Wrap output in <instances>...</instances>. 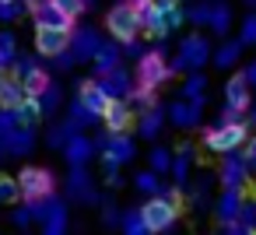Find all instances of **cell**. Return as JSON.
Instances as JSON below:
<instances>
[{
	"mask_svg": "<svg viewBox=\"0 0 256 235\" xmlns=\"http://www.w3.org/2000/svg\"><path fill=\"white\" fill-rule=\"evenodd\" d=\"M249 123H252V126H256V106H252V109H249Z\"/></svg>",
	"mask_w": 256,
	"mask_h": 235,
	"instance_id": "cell-57",
	"label": "cell"
},
{
	"mask_svg": "<svg viewBox=\"0 0 256 235\" xmlns=\"http://www.w3.org/2000/svg\"><path fill=\"white\" fill-rule=\"evenodd\" d=\"M36 221V214H32V204H18L14 210H11V224L14 228H28Z\"/></svg>",
	"mask_w": 256,
	"mask_h": 235,
	"instance_id": "cell-43",
	"label": "cell"
},
{
	"mask_svg": "<svg viewBox=\"0 0 256 235\" xmlns=\"http://www.w3.org/2000/svg\"><path fill=\"white\" fill-rule=\"evenodd\" d=\"M95 151H98V148H95V140H88L84 134L70 137V140H67V148H64V154H67V162H70V165H88V158H92Z\"/></svg>",
	"mask_w": 256,
	"mask_h": 235,
	"instance_id": "cell-22",
	"label": "cell"
},
{
	"mask_svg": "<svg viewBox=\"0 0 256 235\" xmlns=\"http://www.w3.org/2000/svg\"><path fill=\"white\" fill-rule=\"evenodd\" d=\"M67 193L74 200H81V204H95L98 200L95 190H92V176H88L84 165H70V172H67Z\"/></svg>",
	"mask_w": 256,
	"mask_h": 235,
	"instance_id": "cell-15",
	"label": "cell"
},
{
	"mask_svg": "<svg viewBox=\"0 0 256 235\" xmlns=\"http://www.w3.org/2000/svg\"><path fill=\"white\" fill-rule=\"evenodd\" d=\"M25 102H28L25 84H22L18 78H8L4 88H0V109H18V106H25Z\"/></svg>",
	"mask_w": 256,
	"mask_h": 235,
	"instance_id": "cell-24",
	"label": "cell"
},
{
	"mask_svg": "<svg viewBox=\"0 0 256 235\" xmlns=\"http://www.w3.org/2000/svg\"><path fill=\"white\" fill-rule=\"evenodd\" d=\"M56 4H60V11L64 14H70L74 22H78V14H84L88 8H84V0H56Z\"/></svg>",
	"mask_w": 256,
	"mask_h": 235,
	"instance_id": "cell-48",
	"label": "cell"
},
{
	"mask_svg": "<svg viewBox=\"0 0 256 235\" xmlns=\"http://www.w3.org/2000/svg\"><path fill=\"white\" fill-rule=\"evenodd\" d=\"M130 106L137 109V116L140 112H151V109H158V95H154V88H140V84H134V92H130Z\"/></svg>",
	"mask_w": 256,
	"mask_h": 235,
	"instance_id": "cell-30",
	"label": "cell"
},
{
	"mask_svg": "<svg viewBox=\"0 0 256 235\" xmlns=\"http://www.w3.org/2000/svg\"><path fill=\"white\" fill-rule=\"evenodd\" d=\"M32 144H36V126H18V130H14V137L4 144V154H8V158H11V154H14V158H22V154H28V151H32Z\"/></svg>",
	"mask_w": 256,
	"mask_h": 235,
	"instance_id": "cell-23",
	"label": "cell"
},
{
	"mask_svg": "<svg viewBox=\"0 0 256 235\" xmlns=\"http://www.w3.org/2000/svg\"><path fill=\"white\" fill-rule=\"evenodd\" d=\"M210 60H214L210 42H207L204 36H186V39H182V46H179V56L172 60V74H182V70L200 74Z\"/></svg>",
	"mask_w": 256,
	"mask_h": 235,
	"instance_id": "cell-5",
	"label": "cell"
},
{
	"mask_svg": "<svg viewBox=\"0 0 256 235\" xmlns=\"http://www.w3.org/2000/svg\"><path fill=\"white\" fill-rule=\"evenodd\" d=\"M14 179H18V186H22V200H25V204H39V200L56 196V176H53V168H46V165H25Z\"/></svg>",
	"mask_w": 256,
	"mask_h": 235,
	"instance_id": "cell-2",
	"label": "cell"
},
{
	"mask_svg": "<svg viewBox=\"0 0 256 235\" xmlns=\"http://www.w3.org/2000/svg\"><path fill=\"white\" fill-rule=\"evenodd\" d=\"M172 165H176V154H172L165 144H154V148L148 151V168H151V172L168 176V172H172Z\"/></svg>",
	"mask_w": 256,
	"mask_h": 235,
	"instance_id": "cell-25",
	"label": "cell"
},
{
	"mask_svg": "<svg viewBox=\"0 0 256 235\" xmlns=\"http://www.w3.org/2000/svg\"><path fill=\"white\" fill-rule=\"evenodd\" d=\"M18 64V39L14 32H0V67H14Z\"/></svg>",
	"mask_w": 256,
	"mask_h": 235,
	"instance_id": "cell-31",
	"label": "cell"
},
{
	"mask_svg": "<svg viewBox=\"0 0 256 235\" xmlns=\"http://www.w3.org/2000/svg\"><path fill=\"white\" fill-rule=\"evenodd\" d=\"M67 120H70V123H78V126H92V123H98V116H92V112L81 106V98H74V102H70Z\"/></svg>",
	"mask_w": 256,
	"mask_h": 235,
	"instance_id": "cell-38",
	"label": "cell"
},
{
	"mask_svg": "<svg viewBox=\"0 0 256 235\" xmlns=\"http://www.w3.org/2000/svg\"><path fill=\"white\" fill-rule=\"evenodd\" d=\"M95 148L102 151V165H106V172H120V165L134 162V154H137L130 134H102V137L95 140Z\"/></svg>",
	"mask_w": 256,
	"mask_h": 235,
	"instance_id": "cell-6",
	"label": "cell"
},
{
	"mask_svg": "<svg viewBox=\"0 0 256 235\" xmlns=\"http://www.w3.org/2000/svg\"><path fill=\"white\" fill-rule=\"evenodd\" d=\"M137 123V109L130 106V98H112V106L102 116L106 134H130V126Z\"/></svg>",
	"mask_w": 256,
	"mask_h": 235,
	"instance_id": "cell-10",
	"label": "cell"
},
{
	"mask_svg": "<svg viewBox=\"0 0 256 235\" xmlns=\"http://www.w3.org/2000/svg\"><path fill=\"white\" fill-rule=\"evenodd\" d=\"M221 235H252L242 221H228V224H221Z\"/></svg>",
	"mask_w": 256,
	"mask_h": 235,
	"instance_id": "cell-50",
	"label": "cell"
},
{
	"mask_svg": "<svg viewBox=\"0 0 256 235\" xmlns=\"http://www.w3.org/2000/svg\"><path fill=\"white\" fill-rule=\"evenodd\" d=\"M179 4H182V0H179Z\"/></svg>",
	"mask_w": 256,
	"mask_h": 235,
	"instance_id": "cell-62",
	"label": "cell"
},
{
	"mask_svg": "<svg viewBox=\"0 0 256 235\" xmlns=\"http://www.w3.org/2000/svg\"><path fill=\"white\" fill-rule=\"evenodd\" d=\"M106 32H109L120 46H126V42H134V39L140 36V22H137V14H134V4H130V0H120V4L109 8V14H106Z\"/></svg>",
	"mask_w": 256,
	"mask_h": 235,
	"instance_id": "cell-4",
	"label": "cell"
},
{
	"mask_svg": "<svg viewBox=\"0 0 256 235\" xmlns=\"http://www.w3.org/2000/svg\"><path fill=\"white\" fill-rule=\"evenodd\" d=\"M238 39H242V46H256V14H246Z\"/></svg>",
	"mask_w": 256,
	"mask_h": 235,
	"instance_id": "cell-44",
	"label": "cell"
},
{
	"mask_svg": "<svg viewBox=\"0 0 256 235\" xmlns=\"http://www.w3.org/2000/svg\"><path fill=\"white\" fill-rule=\"evenodd\" d=\"M134 4V14H137V22H140V32H148L151 39H165L172 28H168V22H165V14H158V8H154V0H130Z\"/></svg>",
	"mask_w": 256,
	"mask_h": 235,
	"instance_id": "cell-9",
	"label": "cell"
},
{
	"mask_svg": "<svg viewBox=\"0 0 256 235\" xmlns=\"http://www.w3.org/2000/svg\"><path fill=\"white\" fill-rule=\"evenodd\" d=\"M134 186H137L140 193H148V196H158V193H162V176L151 172V168H140V172L134 176Z\"/></svg>",
	"mask_w": 256,
	"mask_h": 235,
	"instance_id": "cell-32",
	"label": "cell"
},
{
	"mask_svg": "<svg viewBox=\"0 0 256 235\" xmlns=\"http://www.w3.org/2000/svg\"><path fill=\"white\" fill-rule=\"evenodd\" d=\"M120 56H123V46H116V42H102V50L95 53V78H102V74H109V70H116V67H123L120 64Z\"/></svg>",
	"mask_w": 256,
	"mask_h": 235,
	"instance_id": "cell-21",
	"label": "cell"
},
{
	"mask_svg": "<svg viewBox=\"0 0 256 235\" xmlns=\"http://www.w3.org/2000/svg\"><path fill=\"white\" fill-rule=\"evenodd\" d=\"M92 4H95V0H84V8H92Z\"/></svg>",
	"mask_w": 256,
	"mask_h": 235,
	"instance_id": "cell-60",
	"label": "cell"
},
{
	"mask_svg": "<svg viewBox=\"0 0 256 235\" xmlns=\"http://www.w3.org/2000/svg\"><path fill=\"white\" fill-rule=\"evenodd\" d=\"M14 112H18V123H22V126H36V123L42 120V106H39V98H28V102L18 106Z\"/></svg>",
	"mask_w": 256,
	"mask_h": 235,
	"instance_id": "cell-34",
	"label": "cell"
},
{
	"mask_svg": "<svg viewBox=\"0 0 256 235\" xmlns=\"http://www.w3.org/2000/svg\"><path fill=\"white\" fill-rule=\"evenodd\" d=\"M242 39H235V42H221L218 50H214V64L221 67V70H228V67H235L238 64V56H242Z\"/></svg>",
	"mask_w": 256,
	"mask_h": 235,
	"instance_id": "cell-27",
	"label": "cell"
},
{
	"mask_svg": "<svg viewBox=\"0 0 256 235\" xmlns=\"http://www.w3.org/2000/svg\"><path fill=\"white\" fill-rule=\"evenodd\" d=\"M32 18H36V28H60V32H74V18L60 11L56 0H50L46 8H39Z\"/></svg>",
	"mask_w": 256,
	"mask_h": 235,
	"instance_id": "cell-16",
	"label": "cell"
},
{
	"mask_svg": "<svg viewBox=\"0 0 256 235\" xmlns=\"http://www.w3.org/2000/svg\"><path fill=\"white\" fill-rule=\"evenodd\" d=\"M102 224H109V228H112V224H123V214H120V207H116L112 200L102 204Z\"/></svg>",
	"mask_w": 256,
	"mask_h": 235,
	"instance_id": "cell-47",
	"label": "cell"
},
{
	"mask_svg": "<svg viewBox=\"0 0 256 235\" xmlns=\"http://www.w3.org/2000/svg\"><path fill=\"white\" fill-rule=\"evenodd\" d=\"M4 81H8V70H4V67H0V88H4Z\"/></svg>",
	"mask_w": 256,
	"mask_h": 235,
	"instance_id": "cell-58",
	"label": "cell"
},
{
	"mask_svg": "<svg viewBox=\"0 0 256 235\" xmlns=\"http://www.w3.org/2000/svg\"><path fill=\"white\" fill-rule=\"evenodd\" d=\"M218 123H246V112H242V109H232V106H224Z\"/></svg>",
	"mask_w": 256,
	"mask_h": 235,
	"instance_id": "cell-49",
	"label": "cell"
},
{
	"mask_svg": "<svg viewBox=\"0 0 256 235\" xmlns=\"http://www.w3.org/2000/svg\"><path fill=\"white\" fill-rule=\"evenodd\" d=\"M22 0H0V22H18L22 18Z\"/></svg>",
	"mask_w": 256,
	"mask_h": 235,
	"instance_id": "cell-46",
	"label": "cell"
},
{
	"mask_svg": "<svg viewBox=\"0 0 256 235\" xmlns=\"http://www.w3.org/2000/svg\"><path fill=\"white\" fill-rule=\"evenodd\" d=\"M154 8H158V14H165V18H168V14H176V11H179V0H154Z\"/></svg>",
	"mask_w": 256,
	"mask_h": 235,
	"instance_id": "cell-52",
	"label": "cell"
},
{
	"mask_svg": "<svg viewBox=\"0 0 256 235\" xmlns=\"http://www.w3.org/2000/svg\"><path fill=\"white\" fill-rule=\"evenodd\" d=\"M246 4H256V0H246Z\"/></svg>",
	"mask_w": 256,
	"mask_h": 235,
	"instance_id": "cell-61",
	"label": "cell"
},
{
	"mask_svg": "<svg viewBox=\"0 0 256 235\" xmlns=\"http://www.w3.org/2000/svg\"><path fill=\"white\" fill-rule=\"evenodd\" d=\"M186 18H190L193 25H210V18H214V8H210V4H193V8L186 11Z\"/></svg>",
	"mask_w": 256,
	"mask_h": 235,
	"instance_id": "cell-41",
	"label": "cell"
},
{
	"mask_svg": "<svg viewBox=\"0 0 256 235\" xmlns=\"http://www.w3.org/2000/svg\"><path fill=\"white\" fill-rule=\"evenodd\" d=\"M168 120V109H151V112H140L137 116V134L144 137V140H158V134H162V123Z\"/></svg>",
	"mask_w": 256,
	"mask_h": 235,
	"instance_id": "cell-20",
	"label": "cell"
},
{
	"mask_svg": "<svg viewBox=\"0 0 256 235\" xmlns=\"http://www.w3.org/2000/svg\"><path fill=\"white\" fill-rule=\"evenodd\" d=\"M190 165H193V148H190V144H179V151H176V165H172V179H176L179 190H186Z\"/></svg>",
	"mask_w": 256,
	"mask_h": 235,
	"instance_id": "cell-26",
	"label": "cell"
},
{
	"mask_svg": "<svg viewBox=\"0 0 256 235\" xmlns=\"http://www.w3.org/2000/svg\"><path fill=\"white\" fill-rule=\"evenodd\" d=\"M123 235H151V228L144 224V218H140V210H126L123 214Z\"/></svg>",
	"mask_w": 256,
	"mask_h": 235,
	"instance_id": "cell-35",
	"label": "cell"
},
{
	"mask_svg": "<svg viewBox=\"0 0 256 235\" xmlns=\"http://www.w3.org/2000/svg\"><path fill=\"white\" fill-rule=\"evenodd\" d=\"M238 221L249 228V232H256V200L252 196H246V204H242V214H238Z\"/></svg>",
	"mask_w": 256,
	"mask_h": 235,
	"instance_id": "cell-45",
	"label": "cell"
},
{
	"mask_svg": "<svg viewBox=\"0 0 256 235\" xmlns=\"http://www.w3.org/2000/svg\"><path fill=\"white\" fill-rule=\"evenodd\" d=\"M134 81H137V78H130L126 67H116V70H109V74L98 78V84H102V92H106L109 98H130Z\"/></svg>",
	"mask_w": 256,
	"mask_h": 235,
	"instance_id": "cell-14",
	"label": "cell"
},
{
	"mask_svg": "<svg viewBox=\"0 0 256 235\" xmlns=\"http://www.w3.org/2000/svg\"><path fill=\"white\" fill-rule=\"evenodd\" d=\"M168 123H172L176 130L196 126V123H200V106H193V102H186V98L172 102V106H168Z\"/></svg>",
	"mask_w": 256,
	"mask_h": 235,
	"instance_id": "cell-17",
	"label": "cell"
},
{
	"mask_svg": "<svg viewBox=\"0 0 256 235\" xmlns=\"http://www.w3.org/2000/svg\"><path fill=\"white\" fill-rule=\"evenodd\" d=\"M179 210H182L179 204H172L165 193H158V196H148V204L140 207V218L151 228V235H162V232H168L179 221Z\"/></svg>",
	"mask_w": 256,
	"mask_h": 235,
	"instance_id": "cell-7",
	"label": "cell"
},
{
	"mask_svg": "<svg viewBox=\"0 0 256 235\" xmlns=\"http://www.w3.org/2000/svg\"><path fill=\"white\" fill-rule=\"evenodd\" d=\"M134 78H137L140 88H154V92H158L168 78H176V74H172V60H165V50H148V53L137 60Z\"/></svg>",
	"mask_w": 256,
	"mask_h": 235,
	"instance_id": "cell-3",
	"label": "cell"
},
{
	"mask_svg": "<svg viewBox=\"0 0 256 235\" xmlns=\"http://www.w3.org/2000/svg\"><path fill=\"white\" fill-rule=\"evenodd\" d=\"M39 106H42V116H53V112L60 109V88H56V84H50V88L39 95Z\"/></svg>",
	"mask_w": 256,
	"mask_h": 235,
	"instance_id": "cell-40",
	"label": "cell"
},
{
	"mask_svg": "<svg viewBox=\"0 0 256 235\" xmlns=\"http://www.w3.org/2000/svg\"><path fill=\"white\" fill-rule=\"evenodd\" d=\"M70 50V32H60V28H36V53L39 56H50L56 60L60 53Z\"/></svg>",
	"mask_w": 256,
	"mask_h": 235,
	"instance_id": "cell-12",
	"label": "cell"
},
{
	"mask_svg": "<svg viewBox=\"0 0 256 235\" xmlns=\"http://www.w3.org/2000/svg\"><path fill=\"white\" fill-rule=\"evenodd\" d=\"M228 28H232V11H228L224 4H214V18H210V32H214V36H228Z\"/></svg>",
	"mask_w": 256,
	"mask_h": 235,
	"instance_id": "cell-36",
	"label": "cell"
},
{
	"mask_svg": "<svg viewBox=\"0 0 256 235\" xmlns=\"http://www.w3.org/2000/svg\"><path fill=\"white\" fill-rule=\"evenodd\" d=\"M204 95H207V78H204V74H190L186 84H182V98L204 109Z\"/></svg>",
	"mask_w": 256,
	"mask_h": 235,
	"instance_id": "cell-28",
	"label": "cell"
},
{
	"mask_svg": "<svg viewBox=\"0 0 256 235\" xmlns=\"http://www.w3.org/2000/svg\"><path fill=\"white\" fill-rule=\"evenodd\" d=\"M106 186H112V190H116V186H123V179H120V172H106Z\"/></svg>",
	"mask_w": 256,
	"mask_h": 235,
	"instance_id": "cell-56",
	"label": "cell"
},
{
	"mask_svg": "<svg viewBox=\"0 0 256 235\" xmlns=\"http://www.w3.org/2000/svg\"><path fill=\"white\" fill-rule=\"evenodd\" d=\"M22 4H25V8H28L32 14H36L39 8H46V4H50V0H22Z\"/></svg>",
	"mask_w": 256,
	"mask_h": 235,
	"instance_id": "cell-55",
	"label": "cell"
},
{
	"mask_svg": "<svg viewBox=\"0 0 256 235\" xmlns=\"http://www.w3.org/2000/svg\"><path fill=\"white\" fill-rule=\"evenodd\" d=\"M242 158H246V165H249V172L256 176V137H249V144H246V154H242Z\"/></svg>",
	"mask_w": 256,
	"mask_h": 235,
	"instance_id": "cell-51",
	"label": "cell"
},
{
	"mask_svg": "<svg viewBox=\"0 0 256 235\" xmlns=\"http://www.w3.org/2000/svg\"><path fill=\"white\" fill-rule=\"evenodd\" d=\"M123 53H126V56H137V60H140V56H144V46H140V42L134 39V42H126V46H123Z\"/></svg>",
	"mask_w": 256,
	"mask_h": 235,
	"instance_id": "cell-53",
	"label": "cell"
},
{
	"mask_svg": "<svg viewBox=\"0 0 256 235\" xmlns=\"http://www.w3.org/2000/svg\"><path fill=\"white\" fill-rule=\"evenodd\" d=\"M242 204H246V193H242V190H224V193L218 196V221H221V224L238 221Z\"/></svg>",
	"mask_w": 256,
	"mask_h": 235,
	"instance_id": "cell-19",
	"label": "cell"
},
{
	"mask_svg": "<svg viewBox=\"0 0 256 235\" xmlns=\"http://www.w3.org/2000/svg\"><path fill=\"white\" fill-rule=\"evenodd\" d=\"M249 81L242 78V74H235V78H228V84H224V106H232V109H242V112H249Z\"/></svg>",
	"mask_w": 256,
	"mask_h": 235,
	"instance_id": "cell-18",
	"label": "cell"
},
{
	"mask_svg": "<svg viewBox=\"0 0 256 235\" xmlns=\"http://www.w3.org/2000/svg\"><path fill=\"white\" fill-rule=\"evenodd\" d=\"M98 50H102V36H98V28L81 25V28H74V32H70V53L78 56V64L95 60V53H98Z\"/></svg>",
	"mask_w": 256,
	"mask_h": 235,
	"instance_id": "cell-11",
	"label": "cell"
},
{
	"mask_svg": "<svg viewBox=\"0 0 256 235\" xmlns=\"http://www.w3.org/2000/svg\"><path fill=\"white\" fill-rule=\"evenodd\" d=\"M22 84H25V92H28V98H39V95H42V92H46V88H50L53 81H50V70H46V67H39V70H36L32 78H25Z\"/></svg>",
	"mask_w": 256,
	"mask_h": 235,
	"instance_id": "cell-33",
	"label": "cell"
},
{
	"mask_svg": "<svg viewBox=\"0 0 256 235\" xmlns=\"http://www.w3.org/2000/svg\"><path fill=\"white\" fill-rule=\"evenodd\" d=\"M218 179H221L224 190H242L246 193V186H252V172H249L242 154H224L221 168H218Z\"/></svg>",
	"mask_w": 256,
	"mask_h": 235,
	"instance_id": "cell-8",
	"label": "cell"
},
{
	"mask_svg": "<svg viewBox=\"0 0 256 235\" xmlns=\"http://www.w3.org/2000/svg\"><path fill=\"white\" fill-rule=\"evenodd\" d=\"M78 130H81L78 123L64 120V123H56V126L46 134V144H50V148H67V140H70V137H78Z\"/></svg>",
	"mask_w": 256,
	"mask_h": 235,
	"instance_id": "cell-29",
	"label": "cell"
},
{
	"mask_svg": "<svg viewBox=\"0 0 256 235\" xmlns=\"http://www.w3.org/2000/svg\"><path fill=\"white\" fill-rule=\"evenodd\" d=\"M249 120L246 123H214L207 134H204V148L210 151V154H235L242 144H249Z\"/></svg>",
	"mask_w": 256,
	"mask_h": 235,
	"instance_id": "cell-1",
	"label": "cell"
},
{
	"mask_svg": "<svg viewBox=\"0 0 256 235\" xmlns=\"http://www.w3.org/2000/svg\"><path fill=\"white\" fill-rule=\"evenodd\" d=\"M18 196H22L18 179H11V176H0V204H14Z\"/></svg>",
	"mask_w": 256,
	"mask_h": 235,
	"instance_id": "cell-39",
	"label": "cell"
},
{
	"mask_svg": "<svg viewBox=\"0 0 256 235\" xmlns=\"http://www.w3.org/2000/svg\"><path fill=\"white\" fill-rule=\"evenodd\" d=\"M249 196H252V200H256V179H252V186H249Z\"/></svg>",
	"mask_w": 256,
	"mask_h": 235,
	"instance_id": "cell-59",
	"label": "cell"
},
{
	"mask_svg": "<svg viewBox=\"0 0 256 235\" xmlns=\"http://www.w3.org/2000/svg\"><path fill=\"white\" fill-rule=\"evenodd\" d=\"M42 235H67V207L60 204L56 210H53V218L42 224Z\"/></svg>",
	"mask_w": 256,
	"mask_h": 235,
	"instance_id": "cell-37",
	"label": "cell"
},
{
	"mask_svg": "<svg viewBox=\"0 0 256 235\" xmlns=\"http://www.w3.org/2000/svg\"><path fill=\"white\" fill-rule=\"evenodd\" d=\"M78 98H81V106L92 112V116H106V109L112 106V98L102 92V84H98V78H92V81H81L78 84Z\"/></svg>",
	"mask_w": 256,
	"mask_h": 235,
	"instance_id": "cell-13",
	"label": "cell"
},
{
	"mask_svg": "<svg viewBox=\"0 0 256 235\" xmlns=\"http://www.w3.org/2000/svg\"><path fill=\"white\" fill-rule=\"evenodd\" d=\"M252 235H256V232H252Z\"/></svg>",
	"mask_w": 256,
	"mask_h": 235,
	"instance_id": "cell-63",
	"label": "cell"
},
{
	"mask_svg": "<svg viewBox=\"0 0 256 235\" xmlns=\"http://www.w3.org/2000/svg\"><path fill=\"white\" fill-rule=\"evenodd\" d=\"M39 67H42V64H39L36 56H18V64H14V78H18V81H25V78H32Z\"/></svg>",
	"mask_w": 256,
	"mask_h": 235,
	"instance_id": "cell-42",
	"label": "cell"
},
{
	"mask_svg": "<svg viewBox=\"0 0 256 235\" xmlns=\"http://www.w3.org/2000/svg\"><path fill=\"white\" fill-rule=\"evenodd\" d=\"M242 78L249 81V88H256V60H252V64H249L246 70H242Z\"/></svg>",
	"mask_w": 256,
	"mask_h": 235,
	"instance_id": "cell-54",
	"label": "cell"
}]
</instances>
